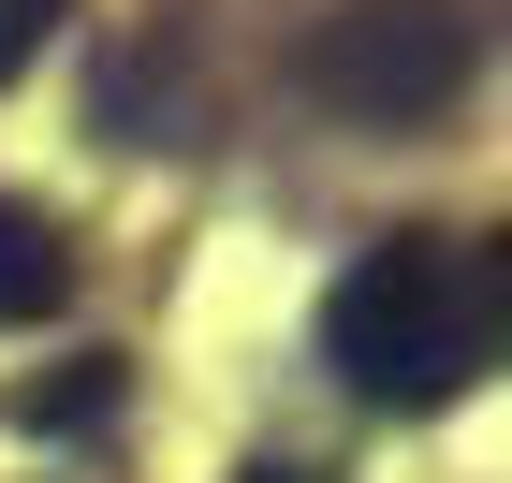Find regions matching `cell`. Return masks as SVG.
Here are the masks:
<instances>
[{"label":"cell","mask_w":512,"mask_h":483,"mask_svg":"<svg viewBox=\"0 0 512 483\" xmlns=\"http://www.w3.org/2000/svg\"><path fill=\"white\" fill-rule=\"evenodd\" d=\"M103 410H118V366H74L59 396H30V425H103Z\"/></svg>","instance_id":"cell-5"},{"label":"cell","mask_w":512,"mask_h":483,"mask_svg":"<svg viewBox=\"0 0 512 483\" xmlns=\"http://www.w3.org/2000/svg\"><path fill=\"white\" fill-rule=\"evenodd\" d=\"M469 59H483L469 0H337V15H308V44H293V88H308L322 118L410 132V118H439V103L469 88Z\"/></svg>","instance_id":"cell-2"},{"label":"cell","mask_w":512,"mask_h":483,"mask_svg":"<svg viewBox=\"0 0 512 483\" xmlns=\"http://www.w3.org/2000/svg\"><path fill=\"white\" fill-rule=\"evenodd\" d=\"M235 483H322V469H293V454H278V469H235Z\"/></svg>","instance_id":"cell-6"},{"label":"cell","mask_w":512,"mask_h":483,"mask_svg":"<svg viewBox=\"0 0 512 483\" xmlns=\"http://www.w3.org/2000/svg\"><path fill=\"white\" fill-rule=\"evenodd\" d=\"M498 322H512V264L483 235H381L322 293V366L366 410H454L498 366Z\"/></svg>","instance_id":"cell-1"},{"label":"cell","mask_w":512,"mask_h":483,"mask_svg":"<svg viewBox=\"0 0 512 483\" xmlns=\"http://www.w3.org/2000/svg\"><path fill=\"white\" fill-rule=\"evenodd\" d=\"M59 15H74V0H0V88H15L44 44H59Z\"/></svg>","instance_id":"cell-4"},{"label":"cell","mask_w":512,"mask_h":483,"mask_svg":"<svg viewBox=\"0 0 512 483\" xmlns=\"http://www.w3.org/2000/svg\"><path fill=\"white\" fill-rule=\"evenodd\" d=\"M59 293H74V235L44 205H0V322H44Z\"/></svg>","instance_id":"cell-3"}]
</instances>
